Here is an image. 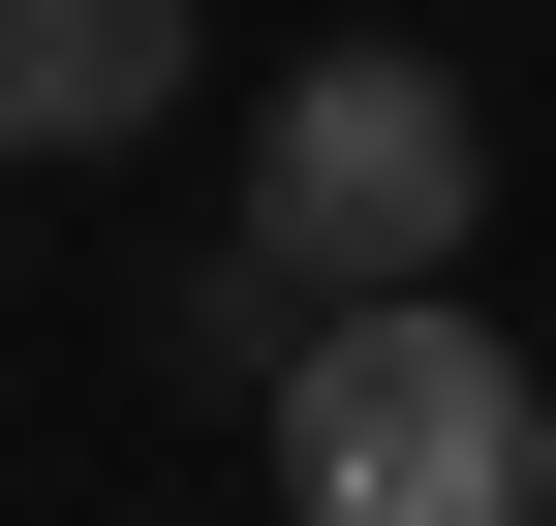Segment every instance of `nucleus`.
<instances>
[{
    "mask_svg": "<svg viewBox=\"0 0 556 526\" xmlns=\"http://www.w3.org/2000/svg\"><path fill=\"white\" fill-rule=\"evenodd\" d=\"M278 526H556V403H526V341H495L464 279L309 310V372H278Z\"/></svg>",
    "mask_w": 556,
    "mask_h": 526,
    "instance_id": "1",
    "label": "nucleus"
},
{
    "mask_svg": "<svg viewBox=\"0 0 556 526\" xmlns=\"http://www.w3.org/2000/svg\"><path fill=\"white\" fill-rule=\"evenodd\" d=\"M464 217H495V124H464V62H402V32L278 62V124H248V248H278L309 310L464 279Z\"/></svg>",
    "mask_w": 556,
    "mask_h": 526,
    "instance_id": "2",
    "label": "nucleus"
},
{
    "mask_svg": "<svg viewBox=\"0 0 556 526\" xmlns=\"http://www.w3.org/2000/svg\"><path fill=\"white\" fill-rule=\"evenodd\" d=\"M186 93V0H0V155H124Z\"/></svg>",
    "mask_w": 556,
    "mask_h": 526,
    "instance_id": "3",
    "label": "nucleus"
},
{
    "mask_svg": "<svg viewBox=\"0 0 556 526\" xmlns=\"http://www.w3.org/2000/svg\"><path fill=\"white\" fill-rule=\"evenodd\" d=\"M155 341L217 372V403H278V372H309V279H278V248L217 217V248H186V279H155Z\"/></svg>",
    "mask_w": 556,
    "mask_h": 526,
    "instance_id": "4",
    "label": "nucleus"
}]
</instances>
